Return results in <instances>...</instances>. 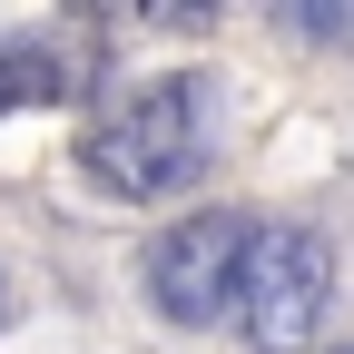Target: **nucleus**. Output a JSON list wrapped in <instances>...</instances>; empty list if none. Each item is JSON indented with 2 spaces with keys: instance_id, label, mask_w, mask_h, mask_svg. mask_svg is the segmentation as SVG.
Masks as SVG:
<instances>
[{
  "instance_id": "f257e3e1",
  "label": "nucleus",
  "mask_w": 354,
  "mask_h": 354,
  "mask_svg": "<svg viewBox=\"0 0 354 354\" xmlns=\"http://www.w3.org/2000/svg\"><path fill=\"white\" fill-rule=\"evenodd\" d=\"M216 148H227V88L207 69H167L79 128V177L118 207H167V197L207 187Z\"/></svg>"
},
{
  "instance_id": "f03ea898",
  "label": "nucleus",
  "mask_w": 354,
  "mask_h": 354,
  "mask_svg": "<svg viewBox=\"0 0 354 354\" xmlns=\"http://www.w3.org/2000/svg\"><path fill=\"white\" fill-rule=\"evenodd\" d=\"M227 325L256 354H325V325H335V256H325V236L286 227V216H256V236L236 256Z\"/></svg>"
},
{
  "instance_id": "7ed1b4c3",
  "label": "nucleus",
  "mask_w": 354,
  "mask_h": 354,
  "mask_svg": "<svg viewBox=\"0 0 354 354\" xmlns=\"http://www.w3.org/2000/svg\"><path fill=\"white\" fill-rule=\"evenodd\" d=\"M256 236L246 207H197V216H167V227L138 246V286L177 335H207L227 325V295H236V256Z\"/></svg>"
},
{
  "instance_id": "20e7f679",
  "label": "nucleus",
  "mask_w": 354,
  "mask_h": 354,
  "mask_svg": "<svg viewBox=\"0 0 354 354\" xmlns=\"http://www.w3.org/2000/svg\"><path fill=\"white\" fill-rule=\"evenodd\" d=\"M69 88H79V69H69L59 39H0V118L10 109H59Z\"/></svg>"
},
{
  "instance_id": "39448f33",
  "label": "nucleus",
  "mask_w": 354,
  "mask_h": 354,
  "mask_svg": "<svg viewBox=\"0 0 354 354\" xmlns=\"http://www.w3.org/2000/svg\"><path fill=\"white\" fill-rule=\"evenodd\" d=\"M0 315H10V305H0Z\"/></svg>"
}]
</instances>
